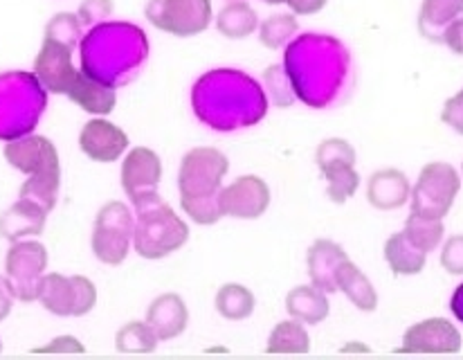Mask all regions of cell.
<instances>
[{"label": "cell", "instance_id": "cell-1", "mask_svg": "<svg viewBox=\"0 0 463 360\" xmlns=\"http://www.w3.org/2000/svg\"><path fill=\"white\" fill-rule=\"evenodd\" d=\"M284 71L295 97L315 110L340 104L354 84L349 50L328 34L295 36L286 45Z\"/></svg>", "mask_w": 463, "mask_h": 360}, {"label": "cell", "instance_id": "cell-2", "mask_svg": "<svg viewBox=\"0 0 463 360\" xmlns=\"http://www.w3.org/2000/svg\"><path fill=\"white\" fill-rule=\"evenodd\" d=\"M192 109L198 122L212 131L232 133L257 127L266 118L268 95L243 71L219 68L198 77L192 89Z\"/></svg>", "mask_w": 463, "mask_h": 360}, {"label": "cell", "instance_id": "cell-3", "mask_svg": "<svg viewBox=\"0 0 463 360\" xmlns=\"http://www.w3.org/2000/svg\"><path fill=\"white\" fill-rule=\"evenodd\" d=\"M81 71L113 89H122L145 68L149 59V39L133 23L106 21L88 30L81 43Z\"/></svg>", "mask_w": 463, "mask_h": 360}, {"label": "cell", "instance_id": "cell-4", "mask_svg": "<svg viewBox=\"0 0 463 360\" xmlns=\"http://www.w3.org/2000/svg\"><path fill=\"white\" fill-rule=\"evenodd\" d=\"M230 160L214 147H194L180 160V207L198 225H214L223 219L221 189Z\"/></svg>", "mask_w": 463, "mask_h": 360}, {"label": "cell", "instance_id": "cell-5", "mask_svg": "<svg viewBox=\"0 0 463 360\" xmlns=\"http://www.w3.org/2000/svg\"><path fill=\"white\" fill-rule=\"evenodd\" d=\"M48 106V90L34 72L9 71L0 75V140L12 142L34 131Z\"/></svg>", "mask_w": 463, "mask_h": 360}, {"label": "cell", "instance_id": "cell-6", "mask_svg": "<svg viewBox=\"0 0 463 360\" xmlns=\"http://www.w3.org/2000/svg\"><path fill=\"white\" fill-rule=\"evenodd\" d=\"M136 210L133 248L142 260H165L189 242V225L175 214L169 203L162 201V196L142 203Z\"/></svg>", "mask_w": 463, "mask_h": 360}, {"label": "cell", "instance_id": "cell-7", "mask_svg": "<svg viewBox=\"0 0 463 360\" xmlns=\"http://www.w3.org/2000/svg\"><path fill=\"white\" fill-rule=\"evenodd\" d=\"M136 232V214L122 201H110L99 207L95 216L90 246L97 260L106 266H119L127 261Z\"/></svg>", "mask_w": 463, "mask_h": 360}, {"label": "cell", "instance_id": "cell-8", "mask_svg": "<svg viewBox=\"0 0 463 360\" xmlns=\"http://www.w3.org/2000/svg\"><path fill=\"white\" fill-rule=\"evenodd\" d=\"M461 189V176L452 165L430 163L420 169L411 187V212L428 219H443L455 205Z\"/></svg>", "mask_w": 463, "mask_h": 360}, {"label": "cell", "instance_id": "cell-9", "mask_svg": "<svg viewBox=\"0 0 463 360\" xmlns=\"http://www.w3.org/2000/svg\"><path fill=\"white\" fill-rule=\"evenodd\" d=\"M48 270V251L41 242L21 239L14 242L5 257V281L18 302L39 299L41 281Z\"/></svg>", "mask_w": 463, "mask_h": 360}, {"label": "cell", "instance_id": "cell-10", "mask_svg": "<svg viewBox=\"0 0 463 360\" xmlns=\"http://www.w3.org/2000/svg\"><path fill=\"white\" fill-rule=\"evenodd\" d=\"M145 16L156 30L189 39L210 30L214 21L212 0H149Z\"/></svg>", "mask_w": 463, "mask_h": 360}, {"label": "cell", "instance_id": "cell-11", "mask_svg": "<svg viewBox=\"0 0 463 360\" xmlns=\"http://www.w3.org/2000/svg\"><path fill=\"white\" fill-rule=\"evenodd\" d=\"M122 189L133 205H142V203L151 201V198L160 196L157 187L162 180V160L149 147H133L127 156H124L122 172Z\"/></svg>", "mask_w": 463, "mask_h": 360}, {"label": "cell", "instance_id": "cell-12", "mask_svg": "<svg viewBox=\"0 0 463 360\" xmlns=\"http://www.w3.org/2000/svg\"><path fill=\"white\" fill-rule=\"evenodd\" d=\"M5 160L27 176H61L59 151L45 136L30 133V136L7 142Z\"/></svg>", "mask_w": 463, "mask_h": 360}, {"label": "cell", "instance_id": "cell-13", "mask_svg": "<svg viewBox=\"0 0 463 360\" xmlns=\"http://www.w3.org/2000/svg\"><path fill=\"white\" fill-rule=\"evenodd\" d=\"M270 207V187L261 176L245 174L228 187L221 189V212L223 216L241 221H254Z\"/></svg>", "mask_w": 463, "mask_h": 360}, {"label": "cell", "instance_id": "cell-14", "mask_svg": "<svg viewBox=\"0 0 463 360\" xmlns=\"http://www.w3.org/2000/svg\"><path fill=\"white\" fill-rule=\"evenodd\" d=\"M72 52L75 50L68 45L43 36V45L34 59V75L39 77L41 86L52 95H68L71 86L75 84L79 71L72 63Z\"/></svg>", "mask_w": 463, "mask_h": 360}, {"label": "cell", "instance_id": "cell-15", "mask_svg": "<svg viewBox=\"0 0 463 360\" xmlns=\"http://www.w3.org/2000/svg\"><path fill=\"white\" fill-rule=\"evenodd\" d=\"M401 352L457 354L461 352V334L446 317H428L405 331Z\"/></svg>", "mask_w": 463, "mask_h": 360}, {"label": "cell", "instance_id": "cell-16", "mask_svg": "<svg viewBox=\"0 0 463 360\" xmlns=\"http://www.w3.org/2000/svg\"><path fill=\"white\" fill-rule=\"evenodd\" d=\"M128 145H131V140L124 133V128L109 122L106 118L90 119V122L83 124L81 133H79V149L92 163H118L127 154Z\"/></svg>", "mask_w": 463, "mask_h": 360}, {"label": "cell", "instance_id": "cell-17", "mask_svg": "<svg viewBox=\"0 0 463 360\" xmlns=\"http://www.w3.org/2000/svg\"><path fill=\"white\" fill-rule=\"evenodd\" d=\"M146 322L156 331L160 343L178 338L184 334L189 325V308L187 302L178 293H162L149 304L146 311Z\"/></svg>", "mask_w": 463, "mask_h": 360}, {"label": "cell", "instance_id": "cell-18", "mask_svg": "<svg viewBox=\"0 0 463 360\" xmlns=\"http://www.w3.org/2000/svg\"><path fill=\"white\" fill-rule=\"evenodd\" d=\"M345 260H349L345 248L331 239H317L310 243L307 255L310 284L322 289L324 293H337V270Z\"/></svg>", "mask_w": 463, "mask_h": 360}, {"label": "cell", "instance_id": "cell-19", "mask_svg": "<svg viewBox=\"0 0 463 360\" xmlns=\"http://www.w3.org/2000/svg\"><path fill=\"white\" fill-rule=\"evenodd\" d=\"M411 183L401 169H378L372 174L367 183V201L369 205L381 212L401 210L402 205L410 203Z\"/></svg>", "mask_w": 463, "mask_h": 360}, {"label": "cell", "instance_id": "cell-20", "mask_svg": "<svg viewBox=\"0 0 463 360\" xmlns=\"http://www.w3.org/2000/svg\"><path fill=\"white\" fill-rule=\"evenodd\" d=\"M48 212L27 198H18L0 216V237L7 242H21L25 237H39L45 228Z\"/></svg>", "mask_w": 463, "mask_h": 360}, {"label": "cell", "instance_id": "cell-21", "mask_svg": "<svg viewBox=\"0 0 463 360\" xmlns=\"http://www.w3.org/2000/svg\"><path fill=\"white\" fill-rule=\"evenodd\" d=\"M68 97L75 101L79 109L86 110V113L97 115V118H106V115L113 113L115 104H118V89L79 71L75 84L68 90Z\"/></svg>", "mask_w": 463, "mask_h": 360}, {"label": "cell", "instance_id": "cell-22", "mask_svg": "<svg viewBox=\"0 0 463 360\" xmlns=\"http://www.w3.org/2000/svg\"><path fill=\"white\" fill-rule=\"evenodd\" d=\"M286 311L290 317L304 322V325H319L331 313L328 293H324L315 284L295 286L286 295Z\"/></svg>", "mask_w": 463, "mask_h": 360}, {"label": "cell", "instance_id": "cell-23", "mask_svg": "<svg viewBox=\"0 0 463 360\" xmlns=\"http://www.w3.org/2000/svg\"><path fill=\"white\" fill-rule=\"evenodd\" d=\"M337 290L349 298V302L354 304L358 311L363 313H373L378 308V293L373 289L372 279L364 275L358 266L351 260L342 261L340 270H337Z\"/></svg>", "mask_w": 463, "mask_h": 360}, {"label": "cell", "instance_id": "cell-24", "mask_svg": "<svg viewBox=\"0 0 463 360\" xmlns=\"http://www.w3.org/2000/svg\"><path fill=\"white\" fill-rule=\"evenodd\" d=\"M385 261L392 269L393 275L398 277H410L419 275L425 269V261H428V252L420 251L414 242L402 232L392 234L385 242Z\"/></svg>", "mask_w": 463, "mask_h": 360}, {"label": "cell", "instance_id": "cell-25", "mask_svg": "<svg viewBox=\"0 0 463 360\" xmlns=\"http://www.w3.org/2000/svg\"><path fill=\"white\" fill-rule=\"evenodd\" d=\"M75 281L61 272H48L41 281L39 302L59 317H75Z\"/></svg>", "mask_w": 463, "mask_h": 360}, {"label": "cell", "instance_id": "cell-26", "mask_svg": "<svg viewBox=\"0 0 463 360\" xmlns=\"http://www.w3.org/2000/svg\"><path fill=\"white\" fill-rule=\"evenodd\" d=\"M463 14V0H423L419 14V30L428 41L441 43L443 32Z\"/></svg>", "mask_w": 463, "mask_h": 360}, {"label": "cell", "instance_id": "cell-27", "mask_svg": "<svg viewBox=\"0 0 463 360\" xmlns=\"http://www.w3.org/2000/svg\"><path fill=\"white\" fill-rule=\"evenodd\" d=\"M259 14L250 7L245 0H232L225 5L216 16V30L225 36V39H248L252 32L259 30Z\"/></svg>", "mask_w": 463, "mask_h": 360}, {"label": "cell", "instance_id": "cell-28", "mask_svg": "<svg viewBox=\"0 0 463 360\" xmlns=\"http://www.w3.org/2000/svg\"><path fill=\"white\" fill-rule=\"evenodd\" d=\"M214 307L219 311V316L225 317V320L241 322L252 316L254 307H257V299H254V293L248 286L228 281V284H223L216 290Z\"/></svg>", "mask_w": 463, "mask_h": 360}, {"label": "cell", "instance_id": "cell-29", "mask_svg": "<svg viewBox=\"0 0 463 360\" xmlns=\"http://www.w3.org/2000/svg\"><path fill=\"white\" fill-rule=\"evenodd\" d=\"M308 349L310 336L307 327H304V322L295 320V317L275 325V329L268 336V354H308Z\"/></svg>", "mask_w": 463, "mask_h": 360}, {"label": "cell", "instance_id": "cell-30", "mask_svg": "<svg viewBox=\"0 0 463 360\" xmlns=\"http://www.w3.org/2000/svg\"><path fill=\"white\" fill-rule=\"evenodd\" d=\"M157 336L149 322L133 320L124 325L115 336V349L122 354H154L157 349Z\"/></svg>", "mask_w": 463, "mask_h": 360}, {"label": "cell", "instance_id": "cell-31", "mask_svg": "<svg viewBox=\"0 0 463 360\" xmlns=\"http://www.w3.org/2000/svg\"><path fill=\"white\" fill-rule=\"evenodd\" d=\"M315 165L324 174L340 167H355V149L345 137H326L315 151Z\"/></svg>", "mask_w": 463, "mask_h": 360}, {"label": "cell", "instance_id": "cell-32", "mask_svg": "<svg viewBox=\"0 0 463 360\" xmlns=\"http://www.w3.org/2000/svg\"><path fill=\"white\" fill-rule=\"evenodd\" d=\"M299 23L295 14H275L259 25V41L268 50H279L295 39Z\"/></svg>", "mask_w": 463, "mask_h": 360}, {"label": "cell", "instance_id": "cell-33", "mask_svg": "<svg viewBox=\"0 0 463 360\" xmlns=\"http://www.w3.org/2000/svg\"><path fill=\"white\" fill-rule=\"evenodd\" d=\"M443 232H446L443 219H428L411 212L405 221V234L425 252H432L441 243Z\"/></svg>", "mask_w": 463, "mask_h": 360}, {"label": "cell", "instance_id": "cell-34", "mask_svg": "<svg viewBox=\"0 0 463 360\" xmlns=\"http://www.w3.org/2000/svg\"><path fill=\"white\" fill-rule=\"evenodd\" d=\"M61 176H30L21 185V198L36 203L45 212H52L57 205Z\"/></svg>", "mask_w": 463, "mask_h": 360}, {"label": "cell", "instance_id": "cell-35", "mask_svg": "<svg viewBox=\"0 0 463 360\" xmlns=\"http://www.w3.org/2000/svg\"><path fill=\"white\" fill-rule=\"evenodd\" d=\"M83 25L79 21L77 14L71 12H59L57 16H52V21L45 25V39H52L57 43L68 45L71 50H75L83 39Z\"/></svg>", "mask_w": 463, "mask_h": 360}, {"label": "cell", "instance_id": "cell-36", "mask_svg": "<svg viewBox=\"0 0 463 360\" xmlns=\"http://www.w3.org/2000/svg\"><path fill=\"white\" fill-rule=\"evenodd\" d=\"M324 178H326V196L337 205L349 201L360 187V174L355 172V167L333 169V172L324 174Z\"/></svg>", "mask_w": 463, "mask_h": 360}, {"label": "cell", "instance_id": "cell-37", "mask_svg": "<svg viewBox=\"0 0 463 360\" xmlns=\"http://www.w3.org/2000/svg\"><path fill=\"white\" fill-rule=\"evenodd\" d=\"M263 80H266L268 99H270L272 104L279 106V109H290V106L295 104L298 97H295L293 86H290L284 66H270L263 72Z\"/></svg>", "mask_w": 463, "mask_h": 360}, {"label": "cell", "instance_id": "cell-38", "mask_svg": "<svg viewBox=\"0 0 463 360\" xmlns=\"http://www.w3.org/2000/svg\"><path fill=\"white\" fill-rule=\"evenodd\" d=\"M113 0H83L77 9V16L79 21H81V25L90 30V27L101 25V23L109 21V18L113 16Z\"/></svg>", "mask_w": 463, "mask_h": 360}, {"label": "cell", "instance_id": "cell-39", "mask_svg": "<svg viewBox=\"0 0 463 360\" xmlns=\"http://www.w3.org/2000/svg\"><path fill=\"white\" fill-rule=\"evenodd\" d=\"M75 281V317H83L95 308L97 304V286L95 281L83 275H72Z\"/></svg>", "mask_w": 463, "mask_h": 360}, {"label": "cell", "instance_id": "cell-40", "mask_svg": "<svg viewBox=\"0 0 463 360\" xmlns=\"http://www.w3.org/2000/svg\"><path fill=\"white\" fill-rule=\"evenodd\" d=\"M441 266L450 275H463V234H455L443 243Z\"/></svg>", "mask_w": 463, "mask_h": 360}, {"label": "cell", "instance_id": "cell-41", "mask_svg": "<svg viewBox=\"0 0 463 360\" xmlns=\"http://www.w3.org/2000/svg\"><path fill=\"white\" fill-rule=\"evenodd\" d=\"M441 122L448 124L450 128H455L459 136H463V97H461V92H457L455 97H450V99L443 104Z\"/></svg>", "mask_w": 463, "mask_h": 360}, {"label": "cell", "instance_id": "cell-42", "mask_svg": "<svg viewBox=\"0 0 463 360\" xmlns=\"http://www.w3.org/2000/svg\"><path fill=\"white\" fill-rule=\"evenodd\" d=\"M83 354L86 349H83V345L79 343L75 336H59V338H54L52 343L45 345V347L36 349V354Z\"/></svg>", "mask_w": 463, "mask_h": 360}, {"label": "cell", "instance_id": "cell-43", "mask_svg": "<svg viewBox=\"0 0 463 360\" xmlns=\"http://www.w3.org/2000/svg\"><path fill=\"white\" fill-rule=\"evenodd\" d=\"M441 43H446L448 48L452 50V52L461 54V57H463V14L459 18H455V21H452L450 25L446 27Z\"/></svg>", "mask_w": 463, "mask_h": 360}, {"label": "cell", "instance_id": "cell-44", "mask_svg": "<svg viewBox=\"0 0 463 360\" xmlns=\"http://www.w3.org/2000/svg\"><path fill=\"white\" fill-rule=\"evenodd\" d=\"M326 3L328 0H286L295 16H313V14L322 12Z\"/></svg>", "mask_w": 463, "mask_h": 360}, {"label": "cell", "instance_id": "cell-45", "mask_svg": "<svg viewBox=\"0 0 463 360\" xmlns=\"http://www.w3.org/2000/svg\"><path fill=\"white\" fill-rule=\"evenodd\" d=\"M12 302H14V295L9 293V286L5 281V277L0 275V322L12 313Z\"/></svg>", "mask_w": 463, "mask_h": 360}, {"label": "cell", "instance_id": "cell-46", "mask_svg": "<svg viewBox=\"0 0 463 360\" xmlns=\"http://www.w3.org/2000/svg\"><path fill=\"white\" fill-rule=\"evenodd\" d=\"M450 311L455 313L457 320L463 322V284L457 286L455 293H452V299H450Z\"/></svg>", "mask_w": 463, "mask_h": 360}, {"label": "cell", "instance_id": "cell-47", "mask_svg": "<svg viewBox=\"0 0 463 360\" xmlns=\"http://www.w3.org/2000/svg\"><path fill=\"white\" fill-rule=\"evenodd\" d=\"M263 3H266V5H284L286 0H263Z\"/></svg>", "mask_w": 463, "mask_h": 360}, {"label": "cell", "instance_id": "cell-48", "mask_svg": "<svg viewBox=\"0 0 463 360\" xmlns=\"http://www.w3.org/2000/svg\"><path fill=\"white\" fill-rule=\"evenodd\" d=\"M461 174H463V163H461Z\"/></svg>", "mask_w": 463, "mask_h": 360}, {"label": "cell", "instance_id": "cell-49", "mask_svg": "<svg viewBox=\"0 0 463 360\" xmlns=\"http://www.w3.org/2000/svg\"><path fill=\"white\" fill-rule=\"evenodd\" d=\"M0 349H3V343H0Z\"/></svg>", "mask_w": 463, "mask_h": 360}, {"label": "cell", "instance_id": "cell-50", "mask_svg": "<svg viewBox=\"0 0 463 360\" xmlns=\"http://www.w3.org/2000/svg\"><path fill=\"white\" fill-rule=\"evenodd\" d=\"M459 92H461V97H463V90H459Z\"/></svg>", "mask_w": 463, "mask_h": 360}, {"label": "cell", "instance_id": "cell-51", "mask_svg": "<svg viewBox=\"0 0 463 360\" xmlns=\"http://www.w3.org/2000/svg\"><path fill=\"white\" fill-rule=\"evenodd\" d=\"M228 3H232V0H228Z\"/></svg>", "mask_w": 463, "mask_h": 360}]
</instances>
